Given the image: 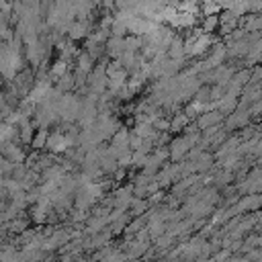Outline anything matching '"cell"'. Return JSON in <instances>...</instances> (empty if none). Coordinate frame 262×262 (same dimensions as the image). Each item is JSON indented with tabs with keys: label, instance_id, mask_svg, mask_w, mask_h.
Returning <instances> with one entry per match:
<instances>
[{
	"label": "cell",
	"instance_id": "d6986e66",
	"mask_svg": "<svg viewBox=\"0 0 262 262\" xmlns=\"http://www.w3.org/2000/svg\"><path fill=\"white\" fill-rule=\"evenodd\" d=\"M154 127H156L158 131H170V121H168L166 117H162V115H160V117L154 121Z\"/></svg>",
	"mask_w": 262,
	"mask_h": 262
},
{
	"label": "cell",
	"instance_id": "2e32d148",
	"mask_svg": "<svg viewBox=\"0 0 262 262\" xmlns=\"http://www.w3.org/2000/svg\"><path fill=\"white\" fill-rule=\"evenodd\" d=\"M221 10H223V6L217 0H205V2H201V12L203 14H219Z\"/></svg>",
	"mask_w": 262,
	"mask_h": 262
},
{
	"label": "cell",
	"instance_id": "5bb4252c",
	"mask_svg": "<svg viewBox=\"0 0 262 262\" xmlns=\"http://www.w3.org/2000/svg\"><path fill=\"white\" fill-rule=\"evenodd\" d=\"M129 139H131V131H127V127H119L117 133L111 137V143L113 145H129Z\"/></svg>",
	"mask_w": 262,
	"mask_h": 262
},
{
	"label": "cell",
	"instance_id": "3957f363",
	"mask_svg": "<svg viewBox=\"0 0 262 262\" xmlns=\"http://www.w3.org/2000/svg\"><path fill=\"white\" fill-rule=\"evenodd\" d=\"M196 125L205 131L207 127H213V125H219L221 121H223V113L219 111V108H213V111H205V113H201L196 119Z\"/></svg>",
	"mask_w": 262,
	"mask_h": 262
},
{
	"label": "cell",
	"instance_id": "5b68a950",
	"mask_svg": "<svg viewBox=\"0 0 262 262\" xmlns=\"http://www.w3.org/2000/svg\"><path fill=\"white\" fill-rule=\"evenodd\" d=\"M239 27L246 31V33H258L262 31V14L254 12V14H246L239 18Z\"/></svg>",
	"mask_w": 262,
	"mask_h": 262
},
{
	"label": "cell",
	"instance_id": "7a4b0ae2",
	"mask_svg": "<svg viewBox=\"0 0 262 262\" xmlns=\"http://www.w3.org/2000/svg\"><path fill=\"white\" fill-rule=\"evenodd\" d=\"M190 141L186 139V135H182V137H176V139H172L170 141V160L172 162H178L180 158H184L188 151H190Z\"/></svg>",
	"mask_w": 262,
	"mask_h": 262
},
{
	"label": "cell",
	"instance_id": "6da1fadb",
	"mask_svg": "<svg viewBox=\"0 0 262 262\" xmlns=\"http://www.w3.org/2000/svg\"><path fill=\"white\" fill-rule=\"evenodd\" d=\"M72 145H74V141L66 133H61V131L49 133V139H47V149L49 151H53V154H66Z\"/></svg>",
	"mask_w": 262,
	"mask_h": 262
},
{
	"label": "cell",
	"instance_id": "52a82bcc",
	"mask_svg": "<svg viewBox=\"0 0 262 262\" xmlns=\"http://www.w3.org/2000/svg\"><path fill=\"white\" fill-rule=\"evenodd\" d=\"M188 123H192V119L182 111V113H176V115H172V119H170V131L172 133H180V131H184L186 127H188Z\"/></svg>",
	"mask_w": 262,
	"mask_h": 262
},
{
	"label": "cell",
	"instance_id": "cb8c5ba5",
	"mask_svg": "<svg viewBox=\"0 0 262 262\" xmlns=\"http://www.w3.org/2000/svg\"><path fill=\"white\" fill-rule=\"evenodd\" d=\"M92 2H94L96 6H100V4H102V0H92Z\"/></svg>",
	"mask_w": 262,
	"mask_h": 262
},
{
	"label": "cell",
	"instance_id": "7c38bea8",
	"mask_svg": "<svg viewBox=\"0 0 262 262\" xmlns=\"http://www.w3.org/2000/svg\"><path fill=\"white\" fill-rule=\"evenodd\" d=\"M219 25H221L219 14H205V16H203V25H201V29H203L205 33H215V31L219 29Z\"/></svg>",
	"mask_w": 262,
	"mask_h": 262
},
{
	"label": "cell",
	"instance_id": "7402d4cb",
	"mask_svg": "<svg viewBox=\"0 0 262 262\" xmlns=\"http://www.w3.org/2000/svg\"><path fill=\"white\" fill-rule=\"evenodd\" d=\"M215 258H229V250H223V252H219Z\"/></svg>",
	"mask_w": 262,
	"mask_h": 262
},
{
	"label": "cell",
	"instance_id": "44dd1931",
	"mask_svg": "<svg viewBox=\"0 0 262 262\" xmlns=\"http://www.w3.org/2000/svg\"><path fill=\"white\" fill-rule=\"evenodd\" d=\"M113 176H115V182H121V180L125 178V168H123V166H119V168H117V172H115Z\"/></svg>",
	"mask_w": 262,
	"mask_h": 262
},
{
	"label": "cell",
	"instance_id": "30bf717a",
	"mask_svg": "<svg viewBox=\"0 0 262 262\" xmlns=\"http://www.w3.org/2000/svg\"><path fill=\"white\" fill-rule=\"evenodd\" d=\"M184 55H186L184 41H182L180 37H174V41H172L170 47H168V57H172V59H180V57H184Z\"/></svg>",
	"mask_w": 262,
	"mask_h": 262
},
{
	"label": "cell",
	"instance_id": "ffe728a7",
	"mask_svg": "<svg viewBox=\"0 0 262 262\" xmlns=\"http://www.w3.org/2000/svg\"><path fill=\"white\" fill-rule=\"evenodd\" d=\"M164 199H166V194H164V190H162V188L149 194V203H151V205H158V203H162Z\"/></svg>",
	"mask_w": 262,
	"mask_h": 262
},
{
	"label": "cell",
	"instance_id": "603a6c76",
	"mask_svg": "<svg viewBox=\"0 0 262 262\" xmlns=\"http://www.w3.org/2000/svg\"><path fill=\"white\" fill-rule=\"evenodd\" d=\"M250 258H262V252H258V250H256V252H252V254H250Z\"/></svg>",
	"mask_w": 262,
	"mask_h": 262
},
{
	"label": "cell",
	"instance_id": "8992f818",
	"mask_svg": "<svg viewBox=\"0 0 262 262\" xmlns=\"http://www.w3.org/2000/svg\"><path fill=\"white\" fill-rule=\"evenodd\" d=\"M2 154H4L6 158H10L14 164H20V162H25V160H27L25 149H23V147L12 145L10 141H2Z\"/></svg>",
	"mask_w": 262,
	"mask_h": 262
},
{
	"label": "cell",
	"instance_id": "e0dca14e",
	"mask_svg": "<svg viewBox=\"0 0 262 262\" xmlns=\"http://www.w3.org/2000/svg\"><path fill=\"white\" fill-rule=\"evenodd\" d=\"M125 33H129V27H127V20H121L115 16V23L111 27V35H119V37H125Z\"/></svg>",
	"mask_w": 262,
	"mask_h": 262
},
{
	"label": "cell",
	"instance_id": "277c9868",
	"mask_svg": "<svg viewBox=\"0 0 262 262\" xmlns=\"http://www.w3.org/2000/svg\"><path fill=\"white\" fill-rule=\"evenodd\" d=\"M104 51L111 55V57H121L123 51H125V37H119V35H111L104 43Z\"/></svg>",
	"mask_w": 262,
	"mask_h": 262
},
{
	"label": "cell",
	"instance_id": "9c48e42d",
	"mask_svg": "<svg viewBox=\"0 0 262 262\" xmlns=\"http://www.w3.org/2000/svg\"><path fill=\"white\" fill-rule=\"evenodd\" d=\"M47 139H49V131H47V127L45 125H41L39 129H37V133L33 135V141H31V145H33V149H47Z\"/></svg>",
	"mask_w": 262,
	"mask_h": 262
},
{
	"label": "cell",
	"instance_id": "8fae6325",
	"mask_svg": "<svg viewBox=\"0 0 262 262\" xmlns=\"http://www.w3.org/2000/svg\"><path fill=\"white\" fill-rule=\"evenodd\" d=\"M55 86H57L61 92H70V90H74V88H76V74H72V72L63 74L61 78L55 80Z\"/></svg>",
	"mask_w": 262,
	"mask_h": 262
},
{
	"label": "cell",
	"instance_id": "ac0fdd59",
	"mask_svg": "<svg viewBox=\"0 0 262 262\" xmlns=\"http://www.w3.org/2000/svg\"><path fill=\"white\" fill-rule=\"evenodd\" d=\"M194 98H196V100H203V102H211V88H209V86L199 88L196 94H194Z\"/></svg>",
	"mask_w": 262,
	"mask_h": 262
},
{
	"label": "cell",
	"instance_id": "ba28073f",
	"mask_svg": "<svg viewBox=\"0 0 262 262\" xmlns=\"http://www.w3.org/2000/svg\"><path fill=\"white\" fill-rule=\"evenodd\" d=\"M194 25H196V14L186 12V10H180L178 12V18L174 23V29H192Z\"/></svg>",
	"mask_w": 262,
	"mask_h": 262
},
{
	"label": "cell",
	"instance_id": "9a60e30c",
	"mask_svg": "<svg viewBox=\"0 0 262 262\" xmlns=\"http://www.w3.org/2000/svg\"><path fill=\"white\" fill-rule=\"evenodd\" d=\"M70 61H66V59H57L53 66H51V70H49V74H51V78L53 80H57V78H61L63 74H68L70 72Z\"/></svg>",
	"mask_w": 262,
	"mask_h": 262
},
{
	"label": "cell",
	"instance_id": "4fadbf2b",
	"mask_svg": "<svg viewBox=\"0 0 262 262\" xmlns=\"http://www.w3.org/2000/svg\"><path fill=\"white\" fill-rule=\"evenodd\" d=\"M246 123H248V113H231L229 115V119L225 121V125H227V129H235V127H246Z\"/></svg>",
	"mask_w": 262,
	"mask_h": 262
}]
</instances>
